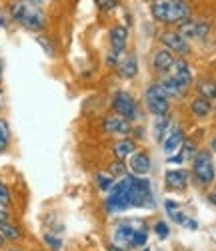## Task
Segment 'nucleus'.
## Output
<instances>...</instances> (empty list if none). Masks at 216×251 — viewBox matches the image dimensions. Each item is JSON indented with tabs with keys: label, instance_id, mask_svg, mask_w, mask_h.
Instances as JSON below:
<instances>
[{
	"label": "nucleus",
	"instance_id": "2f4dec72",
	"mask_svg": "<svg viewBox=\"0 0 216 251\" xmlns=\"http://www.w3.org/2000/svg\"><path fill=\"white\" fill-rule=\"evenodd\" d=\"M44 243H46L52 251H60V249H62V241H60L58 237L50 235V233H46V235H44Z\"/></svg>",
	"mask_w": 216,
	"mask_h": 251
},
{
	"label": "nucleus",
	"instance_id": "cd10ccee",
	"mask_svg": "<svg viewBox=\"0 0 216 251\" xmlns=\"http://www.w3.org/2000/svg\"><path fill=\"white\" fill-rule=\"evenodd\" d=\"M144 243H146V229H140V231H134L132 241H130V247H142Z\"/></svg>",
	"mask_w": 216,
	"mask_h": 251
},
{
	"label": "nucleus",
	"instance_id": "37998d69",
	"mask_svg": "<svg viewBox=\"0 0 216 251\" xmlns=\"http://www.w3.org/2000/svg\"><path fill=\"white\" fill-rule=\"evenodd\" d=\"M148 2H156V0H148Z\"/></svg>",
	"mask_w": 216,
	"mask_h": 251
},
{
	"label": "nucleus",
	"instance_id": "58836bf2",
	"mask_svg": "<svg viewBox=\"0 0 216 251\" xmlns=\"http://www.w3.org/2000/svg\"><path fill=\"white\" fill-rule=\"evenodd\" d=\"M4 102H6V100H4V93H2V89H0V111L4 109Z\"/></svg>",
	"mask_w": 216,
	"mask_h": 251
},
{
	"label": "nucleus",
	"instance_id": "bb28decb",
	"mask_svg": "<svg viewBox=\"0 0 216 251\" xmlns=\"http://www.w3.org/2000/svg\"><path fill=\"white\" fill-rule=\"evenodd\" d=\"M96 185H98L100 191H110L112 185H114V177L106 175V173H96Z\"/></svg>",
	"mask_w": 216,
	"mask_h": 251
},
{
	"label": "nucleus",
	"instance_id": "4468645a",
	"mask_svg": "<svg viewBox=\"0 0 216 251\" xmlns=\"http://www.w3.org/2000/svg\"><path fill=\"white\" fill-rule=\"evenodd\" d=\"M110 49H112V54H122L124 49H126V43H128V30L124 26H112L110 28Z\"/></svg>",
	"mask_w": 216,
	"mask_h": 251
},
{
	"label": "nucleus",
	"instance_id": "4be33fe9",
	"mask_svg": "<svg viewBox=\"0 0 216 251\" xmlns=\"http://www.w3.org/2000/svg\"><path fill=\"white\" fill-rule=\"evenodd\" d=\"M0 235L4 237V241H18L22 233H20V229L14 223H10V219H8V221H0Z\"/></svg>",
	"mask_w": 216,
	"mask_h": 251
},
{
	"label": "nucleus",
	"instance_id": "6ab92c4d",
	"mask_svg": "<svg viewBox=\"0 0 216 251\" xmlns=\"http://www.w3.org/2000/svg\"><path fill=\"white\" fill-rule=\"evenodd\" d=\"M134 231H136V229L130 227L128 223H120V225L116 227V231H114V241H116L118 245H130Z\"/></svg>",
	"mask_w": 216,
	"mask_h": 251
},
{
	"label": "nucleus",
	"instance_id": "aec40b11",
	"mask_svg": "<svg viewBox=\"0 0 216 251\" xmlns=\"http://www.w3.org/2000/svg\"><path fill=\"white\" fill-rule=\"evenodd\" d=\"M190 111H192V115H194V117H198V119L208 117V115H210V111H212L210 100H208V99H204V97L194 99V100H192V104H190Z\"/></svg>",
	"mask_w": 216,
	"mask_h": 251
},
{
	"label": "nucleus",
	"instance_id": "5701e85b",
	"mask_svg": "<svg viewBox=\"0 0 216 251\" xmlns=\"http://www.w3.org/2000/svg\"><path fill=\"white\" fill-rule=\"evenodd\" d=\"M196 89H198V95L208 99V100H214L216 99V82L210 80V78H200L196 82Z\"/></svg>",
	"mask_w": 216,
	"mask_h": 251
},
{
	"label": "nucleus",
	"instance_id": "a19ab883",
	"mask_svg": "<svg viewBox=\"0 0 216 251\" xmlns=\"http://www.w3.org/2000/svg\"><path fill=\"white\" fill-rule=\"evenodd\" d=\"M210 201H212V203H214V205H216V191H214V193H212V195H210Z\"/></svg>",
	"mask_w": 216,
	"mask_h": 251
},
{
	"label": "nucleus",
	"instance_id": "a878e982",
	"mask_svg": "<svg viewBox=\"0 0 216 251\" xmlns=\"http://www.w3.org/2000/svg\"><path fill=\"white\" fill-rule=\"evenodd\" d=\"M164 207H166V213L170 215V219L174 221V223H180V225H184V223H186V219H188V217L180 211L178 205H176L174 201H170V199H168V201L164 203Z\"/></svg>",
	"mask_w": 216,
	"mask_h": 251
},
{
	"label": "nucleus",
	"instance_id": "c9c22d12",
	"mask_svg": "<svg viewBox=\"0 0 216 251\" xmlns=\"http://www.w3.org/2000/svg\"><path fill=\"white\" fill-rule=\"evenodd\" d=\"M10 219V211H8V205L0 203V221H8Z\"/></svg>",
	"mask_w": 216,
	"mask_h": 251
},
{
	"label": "nucleus",
	"instance_id": "a18cd8bd",
	"mask_svg": "<svg viewBox=\"0 0 216 251\" xmlns=\"http://www.w3.org/2000/svg\"><path fill=\"white\" fill-rule=\"evenodd\" d=\"M12 251H18V249H12Z\"/></svg>",
	"mask_w": 216,
	"mask_h": 251
},
{
	"label": "nucleus",
	"instance_id": "473e14b6",
	"mask_svg": "<svg viewBox=\"0 0 216 251\" xmlns=\"http://www.w3.org/2000/svg\"><path fill=\"white\" fill-rule=\"evenodd\" d=\"M154 233H156L160 239H166L168 233H170V229H168V225H166L164 221H158V223L154 225Z\"/></svg>",
	"mask_w": 216,
	"mask_h": 251
},
{
	"label": "nucleus",
	"instance_id": "f257e3e1",
	"mask_svg": "<svg viewBox=\"0 0 216 251\" xmlns=\"http://www.w3.org/2000/svg\"><path fill=\"white\" fill-rule=\"evenodd\" d=\"M10 18L26 30L40 32L46 28V14L30 0H14L10 4Z\"/></svg>",
	"mask_w": 216,
	"mask_h": 251
},
{
	"label": "nucleus",
	"instance_id": "f03ea898",
	"mask_svg": "<svg viewBox=\"0 0 216 251\" xmlns=\"http://www.w3.org/2000/svg\"><path fill=\"white\" fill-rule=\"evenodd\" d=\"M150 14L158 23L178 25L182 20L190 18V6L186 2H176V0H156V2L150 4Z\"/></svg>",
	"mask_w": 216,
	"mask_h": 251
},
{
	"label": "nucleus",
	"instance_id": "f704fd0d",
	"mask_svg": "<svg viewBox=\"0 0 216 251\" xmlns=\"http://www.w3.org/2000/svg\"><path fill=\"white\" fill-rule=\"evenodd\" d=\"M124 173H126L124 163H122V161H116V163L112 165V169H110V175H122V177H124Z\"/></svg>",
	"mask_w": 216,
	"mask_h": 251
},
{
	"label": "nucleus",
	"instance_id": "4c0bfd02",
	"mask_svg": "<svg viewBox=\"0 0 216 251\" xmlns=\"http://www.w3.org/2000/svg\"><path fill=\"white\" fill-rule=\"evenodd\" d=\"M108 251H126L122 245H118V243H110L108 245Z\"/></svg>",
	"mask_w": 216,
	"mask_h": 251
},
{
	"label": "nucleus",
	"instance_id": "6e6552de",
	"mask_svg": "<svg viewBox=\"0 0 216 251\" xmlns=\"http://www.w3.org/2000/svg\"><path fill=\"white\" fill-rule=\"evenodd\" d=\"M160 43L166 47V50L176 52V54H180V56H184V54L190 52L188 40H186L178 30H166V32H162Z\"/></svg>",
	"mask_w": 216,
	"mask_h": 251
},
{
	"label": "nucleus",
	"instance_id": "b1692460",
	"mask_svg": "<svg viewBox=\"0 0 216 251\" xmlns=\"http://www.w3.org/2000/svg\"><path fill=\"white\" fill-rule=\"evenodd\" d=\"M170 131V117H154V141H164V135Z\"/></svg>",
	"mask_w": 216,
	"mask_h": 251
},
{
	"label": "nucleus",
	"instance_id": "dca6fc26",
	"mask_svg": "<svg viewBox=\"0 0 216 251\" xmlns=\"http://www.w3.org/2000/svg\"><path fill=\"white\" fill-rule=\"evenodd\" d=\"M174 56H172L170 50H158L152 58V67L156 73H168L172 69V65H174Z\"/></svg>",
	"mask_w": 216,
	"mask_h": 251
},
{
	"label": "nucleus",
	"instance_id": "f8f14e48",
	"mask_svg": "<svg viewBox=\"0 0 216 251\" xmlns=\"http://www.w3.org/2000/svg\"><path fill=\"white\" fill-rule=\"evenodd\" d=\"M172 78H174L182 89H188L192 85V71L188 67V62L184 60H174V65H172Z\"/></svg>",
	"mask_w": 216,
	"mask_h": 251
},
{
	"label": "nucleus",
	"instance_id": "ddd939ff",
	"mask_svg": "<svg viewBox=\"0 0 216 251\" xmlns=\"http://www.w3.org/2000/svg\"><path fill=\"white\" fill-rule=\"evenodd\" d=\"M164 183H166L168 189H172V191H182V189H186V187H188V173L184 169L166 171Z\"/></svg>",
	"mask_w": 216,
	"mask_h": 251
},
{
	"label": "nucleus",
	"instance_id": "7c9ffc66",
	"mask_svg": "<svg viewBox=\"0 0 216 251\" xmlns=\"http://www.w3.org/2000/svg\"><path fill=\"white\" fill-rule=\"evenodd\" d=\"M36 43L46 50V54H50V56H54V45L50 43V40L46 38V36H36Z\"/></svg>",
	"mask_w": 216,
	"mask_h": 251
},
{
	"label": "nucleus",
	"instance_id": "c85d7f7f",
	"mask_svg": "<svg viewBox=\"0 0 216 251\" xmlns=\"http://www.w3.org/2000/svg\"><path fill=\"white\" fill-rule=\"evenodd\" d=\"M0 203L2 205H10L12 203V195H10V189L0 181Z\"/></svg>",
	"mask_w": 216,
	"mask_h": 251
},
{
	"label": "nucleus",
	"instance_id": "423d86ee",
	"mask_svg": "<svg viewBox=\"0 0 216 251\" xmlns=\"http://www.w3.org/2000/svg\"><path fill=\"white\" fill-rule=\"evenodd\" d=\"M128 199L134 207H154L152 191H150V183L146 179H134L130 181V191H128Z\"/></svg>",
	"mask_w": 216,
	"mask_h": 251
},
{
	"label": "nucleus",
	"instance_id": "9b49d317",
	"mask_svg": "<svg viewBox=\"0 0 216 251\" xmlns=\"http://www.w3.org/2000/svg\"><path fill=\"white\" fill-rule=\"evenodd\" d=\"M128 169H130V173L136 175V177H142V175L150 173V169H152V163H150L148 153H144V151H138V153H136V151H134V153L130 155Z\"/></svg>",
	"mask_w": 216,
	"mask_h": 251
},
{
	"label": "nucleus",
	"instance_id": "20e7f679",
	"mask_svg": "<svg viewBox=\"0 0 216 251\" xmlns=\"http://www.w3.org/2000/svg\"><path fill=\"white\" fill-rule=\"evenodd\" d=\"M192 175L198 185L208 187L214 181V163L208 151H198L192 159Z\"/></svg>",
	"mask_w": 216,
	"mask_h": 251
},
{
	"label": "nucleus",
	"instance_id": "72a5a7b5",
	"mask_svg": "<svg viewBox=\"0 0 216 251\" xmlns=\"http://www.w3.org/2000/svg\"><path fill=\"white\" fill-rule=\"evenodd\" d=\"M94 2H96V6H98L100 10H110V8L116 6L118 0H94Z\"/></svg>",
	"mask_w": 216,
	"mask_h": 251
},
{
	"label": "nucleus",
	"instance_id": "2eb2a0df",
	"mask_svg": "<svg viewBox=\"0 0 216 251\" xmlns=\"http://www.w3.org/2000/svg\"><path fill=\"white\" fill-rule=\"evenodd\" d=\"M182 143H184V133H182V129H180V127L172 129V131H168V135H166V139H164V151H166L168 155H172L174 151H178V149L182 147Z\"/></svg>",
	"mask_w": 216,
	"mask_h": 251
},
{
	"label": "nucleus",
	"instance_id": "c756f323",
	"mask_svg": "<svg viewBox=\"0 0 216 251\" xmlns=\"http://www.w3.org/2000/svg\"><path fill=\"white\" fill-rule=\"evenodd\" d=\"M180 159H194V143L192 141H186L182 143V153H180Z\"/></svg>",
	"mask_w": 216,
	"mask_h": 251
},
{
	"label": "nucleus",
	"instance_id": "9d476101",
	"mask_svg": "<svg viewBox=\"0 0 216 251\" xmlns=\"http://www.w3.org/2000/svg\"><path fill=\"white\" fill-rule=\"evenodd\" d=\"M178 32L188 40V38H204L208 34V25L206 23H196V20H182L178 23Z\"/></svg>",
	"mask_w": 216,
	"mask_h": 251
},
{
	"label": "nucleus",
	"instance_id": "0eeeda50",
	"mask_svg": "<svg viewBox=\"0 0 216 251\" xmlns=\"http://www.w3.org/2000/svg\"><path fill=\"white\" fill-rule=\"evenodd\" d=\"M112 109L116 115H120L126 121H134L138 119V107L136 100L132 99V95H128L126 91H118L112 99Z\"/></svg>",
	"mask_w": 216,
	"mask_h": 251
},
{
	"label": "nucleus",
	"instance_id": "393cba45",
	"mask_svg": "<svg viewBox=\"0 0 216 251\" xmlns=\"http://www.w3.org/2000/svg\"><path fill=\"white\" fill-rule=\"evenodd\" d=\"M10 141H12V131H10V125L6 119L0 117V153H4L10 147Z\"/></svg>",
	"mask_w": 216,
	"mask_h": 251
},
{
	"label": "nucleus",
	"instance_id": "39448f33",
	"mask_svg": "<svg viewBox=\"0 0 216 251\" xmlns=\"http://www.w3.org/2000/svg\"><path fill=\"white\" fill-rule=\"evenodd\" d=\"M144 104H146L148 113L152 115V117L168 115V109H170L168 97H166V93L160 89V85H150V87L144 91Z\"/></svg>",
	"mask_w": 216,
	"mask_h": 251
},
{
	"label": "nucleus",
	"instance_id": "e433bc0d",
	"mask_svg": "<svg viewBox=\"0 0 216 251\" xmlns=\"http://www.w3.org/2000/svg\"><path fill=\"white\" fill-rule=\"evenodd\" d=\"M8 26V16L4 10H0V28H6Z\"/></svg>",
	"mask_w": 216,
	"mask_h": 251
},
{
	"label": "nucleus",
	"instance_id": "412c9836",
	"mask_svg": "<svg viewBox=\"0 0 216 251\" xmlns=\"http://www.w3.org/2000/svg\"><path fill=\"white\" fill-rule=\"evenodd\" d=\"M158 85H160V89L166 93V97H168V99H170V97H182V95H184V91H186V89H182V87H180L178 82H176L174 78H172V76H170V78H168V76H166V78H162V80L158 82Z\"/></svg>",
	"mask_w": 216,
	"mask_h": 251
},
{
	"label": "nucleus",
	"instance_id": "f3484780",
	"mask_svg": "<svg viewBox=\"0 0 216 251\" xmlns=\"http://www.w3.org/2000/svg\"><path fill=\"white\" fill-rule=\"evenodd\" d=\"M118 75L122 78H134L138 75V60L134 54H128L120 65H118Z\"/></svg>",
	"mask_w": 216,
	"mask_h": 251
},
{
	"label": "nucleus",
	"instance_id": "79ce46f5",
	"mask_svg": "<svg viewBox=\"0 0 216 251\" xmlns=\"http://www.w3.org/2000/svg\"><path fill=\"white\" fill-rule=\"evenodd\" d=\"M0 247H4V237L0 235Z\"/></svg>",
	"mask_w": 216,
	"mask_h": 251
},
{
	"label": "nucleus",
	"instance_id": "7ed1b4c3",
	"mask_svg": "<svg viewBox=\"0 0 216 251\" xmlns=\"http://www.w3.org/2000/svg\"><path fill=\"white\" fill-rule=\"evenodd\" d=\"M130 181L132 177L124 175L118 183L112 185V189L108 191V197H106V209L110 213H120V211H126L130 207V199H128V191H130Z\"/></svg>",
	"mask_w": 216,
	"mask_h": 251
},
{
	"label": "nucleus",
	"instance_id": "ea45409f",
	"mask_svg": "<svg viewBox=\"0 0 216 251\" xmlns=\"http://www.w3.org/2000/svg\"><path fill=\"white\" fill-rule=\"evenodd\" d=\"M210 149H212V151H214V153H216V137H214V139H212V141H210Z\"/></svg>",
	"mask_w": 216,
	"mask_h": 251
},
{
	"label": "nucleus",
	"instance_id": "1a4fd4ad",
	"mask_svg": "<svg viewBox=\"0 0 216 251\" xmlns=\"http://www.w3.org/2000/svg\"><path fill=\"white\" fill-rule=\"evenodd\" d=\"M102 131L108 133V135H128L130 133V121H126L122 119L120 115H110V117H106L102 119Z\"/></svg>",
	"mask_w": 216,
	"mask_h": 251
},
{
	"label": "nucleus",
	"instance_id": "a211bd4d",
	"mask_svg": "<svg viewBox=\"0 0 216 251\" xmlns=\"http://www.w3.org/2000/svg\"><path fill=\"white\" fill-rule=\"evenodd\" d=\"M114 157H116V161H126L128 157H130L134 151H136V143L132 141V139H122V141H118L116 145H114Z\"/></svg>",
	"mask_w": 216,
	"mask_h": 251
},
{
	"label": "nucleus",
	"instance_id": "c03bdc74",
	"mask_svg": "<svg viewBox=\"0 0 216 251\" xmlns=\"http://www.w3.org/2000/svg\"><path fill=\"white\" fill-rule=\"evenodd\" d=\"M176 2H184V0H176Z\"/></svg>",
	"mask_w": 216,
	"mask_h": 251
}]
</instances>
